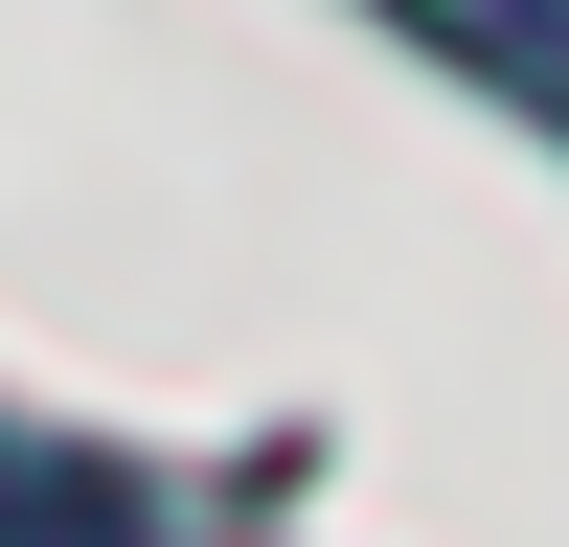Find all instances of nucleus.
<instances>
[{"label":"nucleus","mask_w":569,"mask_h":547,"mask_svg":"<svg viewBox=\"0 0 569 547\" xmlns=\"http://www.w3.org/2000/svg\"><path fill=\"white\" fill-rule=\"evenodd\" d=\"M0 547H160L91 456H46V434H0Z\"/></svg>","instance_id":"1"},{"label":"nucleus","mask_w":569,"mask_h":547,"mask_svg":"<svg viewBox=\"0 0 569 547\" xmlns=\"http://www.w3.org/2000/svg\"><path fill=\"white\" fill-rule=\"evenodd\" d=\"M456 23H479L501 69H547V91H569V0H456Z\"/></svg>","instance_id":"2"}]
</instances>
